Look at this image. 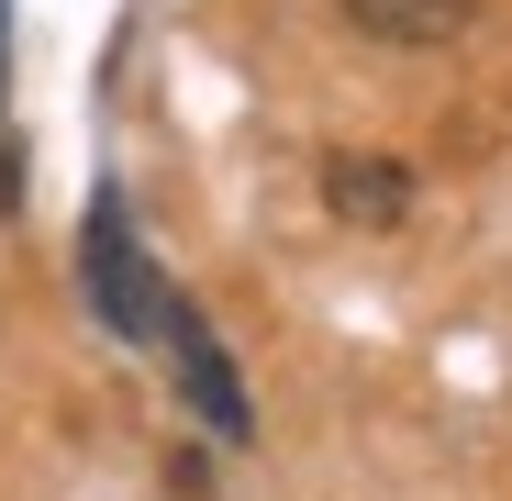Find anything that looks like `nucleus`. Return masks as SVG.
Listing matches in <instances>:
<instances>
[{
    "instance_id": "nucleus-1",
    "label": "nucleus",
    "mask_w": 512,
    "mask_h": 501,
    "mask_svg": "<svg viewBox=\"0 0 512 501\" xmlns=\"http://www.w3.org/2000/svg\"><path fill=\"white\" fill-rule=\"evenodd\" d=\"M78 279H90V301H101V323L123 334V346H156V334H167V312H179V290H167V279L145 268V245H134V212H123V190H90Z\"/></svg>"
},
{
    "instance_id": "nucleus-3",
    "label": "nucleus",
    "mask_w": 512,
    "mask_h": 501,
    "mask_svg": "<svg viewBox=\"0 0 512 501\" xmlns=\"http://www.w3.org/2000/svg\"><path fill=\"white\" fill-rule=\"evenodd\" d=\"M346 23L379 45H457L479 23V0H346Z\"/></svg>"
},
{
    "instance_id": "nucleus-5",
    "label": "nucleus",
    "mask_w": 512,
    "mask_h": 501,
    "mask_svg": "<svg viewBox=\"0 0 512 501\" xmlns=\"http://www.w3.org/2000/svg\"><path fill=\"white\" fill-rule=\"evenodd\" d=\"M0 78H12V45H0ZM0 212H23V145H12V101H0Z\"/></svg>"
},
{
    "instance_id": "nucleus-2",
    "label": "nucleus",
    "mask_w": 512,
    "mask_h": 501,
    "mask_svg": "<svg viewBox=\"0 0 512 501\" xmlns=\"http://www.w3.org/2000/svg\"><path fill=\"white\" fill-rule=\"evenodd\" d=\"M156 346L179 357V390L201 401V424L245 446V435H256V412H245V379H234V357L212 346V323H201V301H179V312H167V334H156Z\"/></svg>"
},
{
    "instance_id": "nucleus-4",
    "label": "nucleus",
    "mask_w": 512,
    "mask_h": 501,
    "mask_svg": "<svg viewBox=\"0 0 512 501\" xmlns=\"http://www.w3.org/2000/svg\"><path fill=\"white\" fill-rule=\"evenodd\" d=\"M323 190H334V212H346V223H401V212H412V179H401V167H379V156H334Z\"/></svg>"
}]
</instances>
